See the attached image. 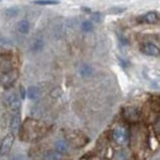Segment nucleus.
<instances>
[{"label":"nucleus","instance_id":"1","mask_svg":"<svg viewBox=\"0 0 160 160\" xmlns=\"http://www.w3.org/2000/svg\"><path fill=\"white\" fill-rule=\"evenodd\" d=\"M18 78H19V73H18V70H14V69L10 72H6V73H1L0 74V86L4 88L5 90H8L14 86Z\"/></svg>","mask_w":160,"mask_h":160},{"label":"nucleus","instance_id":"2","mask_svg":"<svg viewBox=\"0 0 160 160\" xmlns=\"http://www.w3.org/2000/svg\"><path fill=\"white\" fill-rule=\"evenodd\" d=\"M111 137L116 144L123 145L129 139V133L123 126H116L111 132Z\"/></svg>","mask_w":160,"mask_h":160},{"label":"nucleus","instance_id":"3","mask_svg":"<svg viewBox=\"0 0 160 160\" xmlns=\"http://www.w3.org/2000/svg\"><path fill=\"white\" fill-rule=\"evenodd\" d=\"M122 116L126 122L136 124L140 121V111L133 106H127L122 110Z\"/></svg>","mask_w":160,"mask_h":160},{"label":"nucleus","instance_id":"4","mask_svg":"<svg viewBox=\"0 0 160 160\" xmlns=\"http://www.w3.org/2000/svg\"><path fill=\"white\" fill-rule=\"evenodd\" d=\"M5 103H6V106L12 111V113H18V112H20L21 98L18 95V94H15V92L9 94V95L5 98Z\"/></svg>","mask_w":160,"mask_h":160},{"label":"nucleus","instance_id":"5","mask_svg":"<svg viewBox=\"0 0 160 160\" xmlns=\"http://www.w3.org/2000/svg\"><path fill=\"white\" fill-rule=\"evenodd\" d=\"M14 140H15V136L11 134V133H9V134H6L4 137V139L1 140V143H0V155L1 157H5L11 152Z\"/></svg>","mask_w":160,"mask_h":160},{"label":"nucleus","instance_id":"6","mask_svg":"<svg viewBox=\"0 0 160 160\" xmlns=\"http://www.w3.org/2000/svg\"><path fill=\"white\" fill-rule=\"evenodd\" d=\"M140 52L145 56H149V57H159L160 56V48L152 42L143 43L140 47Z\"/></svg>","mask_w":160,"mask_h":160},{"label":"nucleus","instance_id":"7","mask_svg":"<svg viewBox=\"0 0 160 160\" xmlns=\"http://www.w3.org/2000/svg\"><path fill=\"white\" fill-rule=\"evenodd\" d=\"M137 21L139 23H155L159 21V15L155 11H149L139 18H137Z\"/></svg>","mask_w":160,"mask_h":160},{"label":"nucleus","instance_id":"8","mask_svg":"<svg viewBox=\"0 0 160 160\" xmlns=\"http://www.w3.org/2000/svg\"><path fill=\"white\" fill-rule=\"evenodd\" d=\"M20 127H21L20 112H18V113H12L11 120H10V132H11V134L15 136V134L20 131Z\"/></svg>","mask_w":160,"mask_h":160},{"label":"nucleus","instance_id":"9","mask_svg":"<svg viewBox=\"0 0 160 160\" xmlns=\"http://www.w3.org/2000/svg\"><path fill=\"white\" fill-rule=\"evenodd\" d=\"M10 70H12V62L8 56L1 54L0 56V72L6 73V72H10Z\"/></svg>","mask_w":160,"mask_h":160},{"label":"nucleus","instance_id":"10","mask_svg":"<svg viewBox=\"0 0 160 160\" xmlns=\"http://www.w3.org/2000/svg\"><path fill=\"white\" fill-rule=\"evenodd\" d=\"M54 150L57 153L62 154H67L69 152V143L64 139H58L54 142Z\"/></svg>","mask_w":160,"mask_h":160},{"label":"nucleus","instance_id":"11","mask_svg":"<svg viewBox=\"0 0 160 160\" xmlns=\"http://www.w3.org/2000/svg\"><path fill=\"white\" fill-rule=\"evenodd\" d=\"M79 74L82 77V78H89L94 74V68L90 65V64H82L79 69Z\"/></svg>","mask_w":160,"mask_h":160},{"label":"nucleus","instance_id":"12","mask_svg":"<svg viewBox=\"0 0 160 160\" xmlns=\"http://www.w3.org/2000/svg\"><path fill=\"white\" fill-rule=\"evenodd\" d=\"M18 31L21 35H27L30 32V22L27 20H21L18 23Z\"/></svg>","mask_w":160,"mask_h":160},{"label":"nucleus","instance_id":"13","mask_svg":"<svg viewBox=\"0 0 160 160\" xmlns=\"http://www.w3.org/2000/svg\"><path fill=\"white\" fill-rule=\"evenodd\" d=\"M26 92H27V98L30 100H36L40 96V89L37 86H30L26 90Z\"/></svg>","mask_w":160,"mask_h":160},{"label":"nucleus","instance_id":"14","mask_svg":"<svg viewBox=\"0 0 160 160\" xmlns=\"http://www.w3.org/2000/svg\"><path fill=\"white\" fill-rule=\"evenodd\" d=\"M43 160H60V154L57 153L56 150H49V152L44 153Z\"/></svg>","mask_w":160,"mask_h":160},{"label":"nucleus","instance_id":"15","mask_svg":"<svg viewBox=\"0 0 160 160\" xmlns=\"http://www.w3.org/2000/svg\"><path fill=\"white\" fill-rule=\"evenodd\" d=\"M43 48H44V42H43V40H41V38L35 41V42L32 43V47H31L32 52H36V53L41 52Z\"/></svg>","mask_w":160,"mask_h":160},{"label":"nucleus","instance_id":"16","mask_svg":"<svg viewBox=\"0 0 160 160\" xmlns=\"http://www.w3.org/2000/svg\"><path fill=\"white\" fill-rule=\"evenodd\" d=\"M19 11H20V9H19L18 6L8 8V9L5 10V16H6V18H15V16H18Z\"/></svg>","mask_w":160,"mask_h":160},{"label":"nucleus","instance_id":"17","mask_svg":"<svg viewBox=\"0 0 160 160\" xmlns=\"http://www.w3.org/2000/svg\"><path fill=\"white\" fill-rule=\"evenodd\" d=\"M81 30H82V32H86V33L94 31V22L89 20L84 21V22L81 23Z\"/></svg>","mask_w":160,"mask_h":160},{"label":"nucleus","instance_id":"18","mask_svg":"<svg viewBox=\"0 0 160 160\" xmlns=\"http://www.w3.org/2000/svg\"><path fill=\"white\" fill-rule=\"evenodd\" d=\"M126 11V8H121V6H113V8H110L107 10V14H111V15H118Z\"/></svg>","mask_w":160,"mask_h":160},{"label":"nucleus","instance_id":"19","mask_svg":"<svg viewBox=\"0 0 160 160\" xmlns=\"http://www.w3.org/2000/svg\"><path fill=\"white\" fill-rule=\"evenodd\" d=\"M33 4L36 5H57L59 4L58 0H35Z\"/></svg>","mask_w":160,"mask_h":160},{"label":"nucleus","instance_id":"20","mask_svg":"<svg viewBox=\"0 0 160 160\" xmlns=\"http://www.w3.org/2000/svg\"><path fill=\"white\" fill-rule=\"evenodd\" d=\"M153 128H154V133L160 137V113L158 115V117L155 118V121H154V126H153Z\"/></svg>","mask_w":160,"mask_h":160},{"label":"nucleus","instance_id":"21","mask_svg":"<svg viewBox=\"0 0 160 160\" xmlns=\"http://www.w3.org/2000/svg\"><path fill=\"white\" fill-rule=\"evenodd\" d=\"M91 21L96 22V23H100L102 21V14L101 12H92L91 14Z\"/></svg>","mask_w":160,"mask_h":160},{"label":"nucleus","instance_id":"22","mask_svg":"<svg viewBox=\"0 0 160 160\" xmlns=\"http://www.w3.org/2000/svg\"><path fill=\"white\" fill-rule=\"evenodd\" d=\"M127 159H128L127 153L123 152V150H121V152H118V153H116V155H115V160H127Z\"/></svg>","mask_w":160,"mask_h":160},{"label":"nucleus","instance_id":"23","mask_svg":"<svg viewBox=\"0 0 160 160\" xmlns=\"http://www.w3.org/2000/svg\"><path fill=\"white\" fill-rule=\"evenodd\" d=\"M60 95H62V90H60L59 88L52 90V92H51V96H52V98H59Z\"/></svg>","mask_w":160,"mask_h":160},{"label":"nucleus","instance_id":"24","mask_svg":"<svg viewBox=\"0 0 160 160\" xmlns=\"http://www.w3.org/2000/svg\"><path fill=\"white\" fill-rule=\"evenodd\" d=\"M20 98L21 100H23L25 98H27V92H26V89L23 86H20Z\"/></svg>","mask_w":160,"mask_h":160},{"label":"nucleus","instance_id":"25","mask_svg":"<svg viewBox=\"0 0 160 160\" xmlns=\"http://www.w3.org/2000/svg\"><path fill=\"white\" fill-rule=\"evenodd\" d=\"M81 10H82L84 12H89V14H92V11H91L89 8H85V6H82V8H81Z\"/></svg>","mask_w":160,"mask_h":160}]
</instances>
